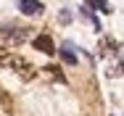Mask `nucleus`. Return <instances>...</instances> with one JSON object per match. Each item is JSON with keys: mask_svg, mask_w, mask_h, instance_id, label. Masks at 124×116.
Listing matches in <instances>:
<instances>
[{"mask_svg": "<svg viewBox=\"0 0 124 116\" xmlns=\"http://www.w3.org/2000/svg\"><path fill=\"white\" fill-rule=\"evenodd\" d=\"M61 58H63L69 66L77 63V55H74V50H71V45H63V47H61Z\"/></svg>", "mask_w": 124, "mask_h": 116, "instance_id": "obj_5", "label": "nucleus"}, {"mask_svg": "<svg viewBox=\"0 0 124 116\" xmlns=\"http://www.w3.org/2000/svg\"><path fill=\"white\" fill-rule=\"evenodd\" d=\"M93 5H95L98 11H103V13H111V11H114V8L108 5V0H93Z\"/></svg>", "mask_w": 124, "mask_h": 116, "instance_id": "obj_7", "label": "nucleus"}, {"mask_svg": "<svg viewBox=\"0 0 124 116\" xmlns=\"http://www.w3.org/2000/svg\"><path fill=\"white\" fill-rule=\"evenodd\" d=\"M87 3H93V0H87Z\"/></svg>", "mask_w": 124, "mask_h": 116, "instance_id": "obj_9", "label": "nucleus"}, {"mask_svg": "<svg viewBox=\"0 0 124 116\" xmlns=\"http://www.w3.org/2000/svg\"><path fill=\"white\" fill-rule=\"evenodd\" d=\"M32 45H34V50H40V53H48V55H53V53H55V45H53L50 34H37V37L32 40Z\"/></svg>", "mask_w": 124, "mask_h": 116, "instance_id": "obj_3", "label": "nucleus"}, {"mask_svg": "<svg viewBox=\"0 0 124 116\" xmlns=\"http://www.w3.org/2000/svg\"><path fill=\"white\" fill-rule=\"evenodd\" d=\"M26 37H29V29H24V26H3L0 29V42H5V45H21Z\"/></svg>", "mask_w": 124, "mask_h": 116, "instance_id": "obj_1", "label": "nucleus"}, {"mask_svg": "<svg viewBox=\"0 0 124 116\" xmlns=\"http://www.w3.org/2000/svg\"><path fill=\"white\" fill-rule=\"evenodd\" d=\"M45 71H48L50 77H55V79H58V82H63V74H61V71L55 69V66H48V69H45Z\"/></svg>", "mask_w": 124, "mask_h": 116, "instance_id": "obj_8", "label": "nucleus"}, {"mask_svg": "<svg viewBox=\"0 0 124 116\" xmlns=\"http://www.w3.org/2000/svg\"><path fill=\"white\" fill-rule=\"evenodd\" d=\"M0 61H3L5 66H11V69H16L19 74H21V77H26V79L32 77V66L26 63L24 58H19V55H11V53H3V55H0Z\"/></svg>", "mask_w": 124, "mask_h": 116, "instance_id": "obj_2", "label": "nucleus"}, {"mask_svg": "<svg viewBox=\"0 0 124 116\" xmlns=\"http://www.w3.org/2000/svg\"><path fill=\"white\" fill-rule=\"evenodd\" d=\"M19 8H21L24 16H37V13H42V3H40V0H19Z\"/></svg>", "mask_w": 124, "mask_h": 116, "instance_id": "obj_4", "label": "nucleus"}, {"mask_svg": "<svg viewBox=\"0 0 124 116\" xmlns=\"http://www.w3.org/2000/svg\"><path fill=\"white\" fill-rule=\"evenodd\" d=\"M114 50H116V42H114L111 37H103V42H100V53H103V55H111Z\"/></svg>", "mask_w": 124, "mask_h": 116, "instance_id": "obj_6", "label": "nucleus"}]
</instances>
